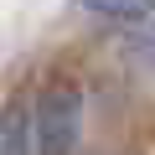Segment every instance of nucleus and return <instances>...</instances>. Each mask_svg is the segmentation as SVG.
I'll use <instances>...</instances> for the list:
<instances>
[{"mask_svg": "<svg viewBox=\"0 0 155 155\" xmlns=\"http://www.w3.org/2000/svg\"><path fill=\"white\" fill-rule=\"evenodd\" d=\"M78 5H88V11H98V16H140L145 0H78Z\"/></svg>", "mask_w": 155, "mask_h": 155, "instance_id": "3", "label": "nucleus"}, {"mask_svg": "<svg viewBox=\"0 0 155 155\" xmlns=\"http://www.w3.org/2000/svg\"><path fill=\"white\" fill-rule=\"evenodd\" d=\"M78 145V93L52 88L36 104V155H67Z\"/></svg>", "mask_w": 155, "mask_h": 155, "instance_id": "1", "label": "nucleus"}, {"mask_svg": "<svg viewBox=\"0 0 155 155\" xmlns=\"http://www.w3.org/2000/svg\"><path fill=\"white\" fill-rule=\"evenodd\" d=\"M31 150H36V114L26 104H11L5 134H0V155H31Z\"/></svg>", "mask_w": 155, "mask_h": 155, "instance_id": "2", "label": "nucleus"}]
</instances>
